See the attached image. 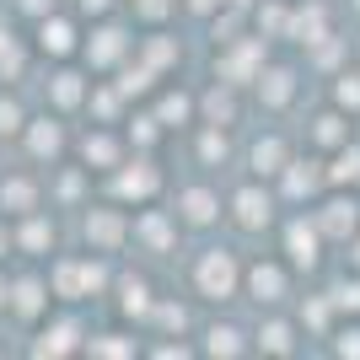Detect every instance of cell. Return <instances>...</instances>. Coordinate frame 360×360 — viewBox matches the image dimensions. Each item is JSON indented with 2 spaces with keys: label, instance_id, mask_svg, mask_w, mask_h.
Returning <instances> with one entry per match:
<instances>
[{
  "label": "cell",
  "instance_id": "cell-1",
  "mask_svg": "<svg viewBox=\"0 0 360 360\" xmlns=\"http://www.w3.org/2000/svg\"><path fill=\"white\" fill-rule=\"evenodd\" d=\"M194 285H199V296H205V301H231V296H237V285H242L237 253H231V248H205L199 264H194Z\"/></svg>",
  "mask_w": 360,
  "mask_h": 360
},
{
  "label": "cell",
  "instance_id": "cell-2",
  "mask_svg": "<svg viewBox=\"0 0 360 360\" xmlns=\"http://www.w3.org/2000/svg\"><path fill=\"white\" fill-rule=\"evenodd\" d=\"M54 296H65V301H81V296H97V290L108 285V274H103V264H81V258H65V264H54Z\"/></svg>",
  "mask_w": 360,
  "mask_h": 360
},
{
  "label": "cell",
  "instance_id": "cell-3",
  "mask_svg": "<svg viewBox=\"0 0 360 360\" xmlns=\"http://www.w3.org/2000/svg\"><path fill=\"white\" fill-rule=\"evenodd\" d=\"M312 221H317V231L328 242H349L360 231V199L355 194H333V199H323L312 210Z\"/></svg>",
  "mask_w": 360,
  "mask_h": 360
},
{
  "label": "cell",
  "instance_id": "cell-4",
  "mask_svg": "<svg viewBox=\"0 0 360 360\" xmlns=\"http://www.w3.org/2000/svg\"><path fill=\"white\" fill-rule=\"evenodd\" d=\"M231 221H237L242 231H269L274 226V194L258 188V183L237 188V194H231Z\"/></svg>",
  "mask_w": 360,
  "mask_h": 360
},
{
  "label": "cell",
  "instance_id": "cell-5",
  "mask_svg": "<svg viewBox=\"0 0 360 360\" xmlns=\"http://www.w3.org/2000/svg\"><path fill=\"white\" fill-rule=\"evenodd\" d=\"M323 231H317V221H307V215H301V221H290L285 226V253H290V269H307L312 274L317 264H323Z\"/></svg>",
  "mask_w": 360,
  "mask_h": 360
},
{
  "label": "cell",
  "instance_id": "cell-6",
  "mask_svg": "<svg viewBox=\"0 0 360 360\" xmlns=\"http://www.w3.org/2000/svg\"><path fill=\"white\" fill-rule=\"evenodd\" d=\"M113 194L146 205V199L162 194V172H156L150 162H119V172H113Z\"/></svg>",
  "mask_w": 360,
  "mask_h": 360
},
{
  "label": "cell",
  "instance_id": "cell-7",
  "mask_svg": "<svg viewBox=\"0 0 360 360\" xmlns=\"http://www.w3.org/2000/svg\"><path fill=\"white\" fill-rule=\"evenodd\" d=\"M242 280H248V296H253L258 307H280V301H285V290H290L285 269H280V264H264V258H258V264H248V269H242Z\"/></svg>",
  "mask_w": 360,
  "mask_h": 360
},
{
  "label": "cell",
  "instance_id": "cell-8",
  "mask_svg": "<svg viewBox=\"0 0 360 360\" xmlns=\"http://www.w3.org/2000/svg\"><path fill=\"white\" fill-rule=\"evenodd\" d=\"M129 237H135V226L124 221L119 210H91V215H86V242H91V253H113V248H124Z\"/></svg>",
  "mask_w": 360,
  "mask_h": 360
},
{
  "label": "cell",
  "instance_id": "cell-9",
  "mask_svg": "<svg viewBox=\"0 0 360 360\" xmlns=\"http://www.w3.org/2000/svg\"><path fill=\"white\" fill-rule=\"evenodd\" d=\"M178 221L183 226H215L221 221V194H215V188H183L178 194Z\"/></svg>",
  "mask_w": 360,
  "mask_h": 360
},
{
  "label": "cell",
  "instance_id": "cell-10",
  "mask_svg": "<svg viewBox=\"0 0 360 360\" xmlns=\"http://www.w3.org/2000/svg\"><path fill=\"white\" fill-rule=\"evenodd\" d=\"M290 97H296V70H285V65H264L258 70V103L264 108H290Z\"/></svg>",
  "mask_w": 360,
  "mask_h": 360
},
{
  "label": "cell",
  "instance_id": "cell-11",
  "mask_svg": "<svg viewBox=\"0 0 360 360\" xmlns=\"http://www.w3.org/2000/svg\"><path fill=\"white\" fill-rule=\"evenodd\" d=\"M75 349H86V333H81V323H54V328L38 333V345H32V355L38 360H60V355H75Z\"/></svg>",
  "mask_w": 360,
  "mask_h": 360
},
{
  "label": "cell",
  "instance_id": "cell-12",
  "mask_svg": "<svg viewBox=\"0 0 360 360\" xmlns=\"http://www.w3.org/2000/svg\"><path fill=\"white\" fill-rule=\"evenodd\" d=\"M248 167H253L258 178H280L290 167V146L280 135H264V140H253V150H248Z\"/></svg>",
  "mask_w": 360,
  "mask_h": 360
},
{
  "label": "cell",
  "instance_id": "cell-13",
  "mask_svg": "<svg viewBox=\"0 0 360 360\" xmlns=\"http://www.w3.org/2000/svg\"><path fill=\"white\" fill-rule=\"evenodd\" d=\"M38 49H44V54H54V60H70L75 54V27L70 22H65V16H38Z\"/></svg>",
  "mask_w": 360,
  "mask_h": 360
},
{
  "label": "cell",
  "instance_id": "cell-14",
  "mask_svg": "<svg viewBox=\"0 0 360 360\" xmlns=\"http://www.w3.org/2000/svg\"><path fill=\"white\" fill-rule=\"evenodd\" d=\"M124 49H129V38H124L119 27H97L86 44V65L91 70H113V65L124 60Z\"/></svg>",
  "mask_w": 360,
  "mask_h": 360
},
{
  "label": "cell",
  "instance_id": "cell-15",
  "mask_svg": "<svg viewBox=\"0 0 360 360\" xmlns=\"http://www.w3.org/2000/svg\"><path fill=\"white\" fill-rule=\"evenodd\" d=\"M258 70H264V38L242 44L237 54H226V60H221V75L231 81V86H242V81H258Z\"/></svg>",
  "mask_w": 360,
  "mask_h": 360
},
{
  "label": "cell",
  "instance_id": "cell-16",
  "mask_svg": "<svg viewBox=\"0 0 360 360\" xmlns=\"http://www.w3.org/2000/svg\"><path fill=\"white\" fill-rule=\"evenodd\" d=\"M280 178H285V199H312L317 188L328 183V167L323 162H290Z\"/></svg>",
  "mask_w": 360,
  "mask_h": 360
},
{
  "label": "cell",
  "instance_id": "cell-17",
  "mask_svg": "<svg viewBox=\"0 0 360 360\" xmlns=\"http://www.w3.org/2000/svg\"><path fill=\"white\" fill-rule=\"evenodd\" d=\"M49 296H54V285H44V280H16L11 285V312L32 323V317H44Z\"/></svg>",
  "mask_w": 360,
  "mask_h": 360
},
{
  "label": "cell",
  "instance_id": "cell-18",
  "mask_svg": "<svg viewBox=\"0 0 360 360\" xmlns=\"http://www.w3.org/2000/svg\"><path fill=\"white\" fill-rule=\"evenodd\" d=\"M199 108H205V124H215V129H231V124H237V97H231V81L210 86L205 97H199Z\"/></svg>",
  "mask_w": 360,
  "mask_h": 360
},
{
  "label": "cell",
  "instance_id": "cell-19",
  "mask_svg": "<svg viewBox=\"0 0 360 360\" xmlns=\"http://www.w3.org/2000/svg\"><path fill=\"white\" fill-rule=\"evenodd\" d=\"M0 210L32 215V210H38V183H32V178H0Z\"/></svg>",
  "mask_w": 360,
  "mask_h": 360
},
{
  "label": "cell",
  "instance_id": "cell-20",
  "mask_svg": "<svg viewBox=\"0 0 360 360\" xmlns=\"http://www.w3.org/2000/svg\"><path fill=\"white\" fill-rule=\"evenodd\" d=\"M27 150L38 156V162H54L65 150V129L54 119H38V124H27Z\"/></svg>",
  "mask_w": 360,
  "mask_h": 360
},
{
  "label": "cell",
  "instance_id": "cell-21",
  "mask_svg": "<svg viewBox=\"0 0 360 360\" xmlns=\"http://www.w3.org/2000/svg\"><path fill=\"white\" fill-rule=\"evenodd\" d=\"M253 339H258L253 349H264V355H296V328H290L285 317H269Z\"/></svg>",
  "mask_w": 360,
  "mask_h": 360
},
{
  "label": "cell",
  "instance_id": "cell-22",
  "mask_svg": "<svg viewBox=\"0 0 360 360\" xmlns=\"http://www.w3.org/2000/svg\"><path fill=\"white\" fill-rule=\"evenodd\" d=\"M312 146H323V150H339V146H349L345 108H333V113H317V119H312Z\"/></svg>",
  "mask_w": 360,
  "mask_h": 360
},
{
  "label": "cell",
  "instance_id": "cell-23",
  "mask_svg": "<svg viewBox=\"0 0 360 360\" xmlns=\"http://www.w3.org/2000/svg\"><path fill=\"white\" fill-rule=\"evenodd\" d=\"M81 156H86V167H97V172H113V167L124 162L119 140H113V135H103V129H97V135H86V140H81Z\"/></svg>",
  "mask_w": 360,
  "mask_h": 360
},
{
  "label": "cell",
  "instance_id": "cell-24",
  "mask_svg": "<svg viewBox=\"0 0 360 360\" xmlns=\"http://www.w3.org/2000/svg\"><path fill=\"white\" fill-rule=\"evenodd\" d=\"M172 231H178V226L167 221L162 210H146V215H140V221H135V237L146 242L150 253H167V248H172Z\"/></svg>",
  "mask_w": 360,
  "mask_h": 360
},
{
  "label": "cell",
  "instance_id": "cell-25",
  "mask_svg": "<svg viewBox=\"0 0 360 360\" xmlns=\"http://www.w3.org/2000/svg\"><path fill=\"white\" fill-rule=\"evenodd\" d=\"M328 183H333V188H349V183H360V146H355V140L333 150V162H328Z\"/></svg>",
  "mask_w": 360,
  "mask_h": 360
},
{
  "label": "cell",
  "instance_id": "cell-26",
  "mask_svg": "<svg viewBox=\"0 0 360 360\" xmlns=\"http://www.w3.org/2000/svg\"><path fill=\"white\" fill-rule=\"evenodd\" d=\"M205 355H248V339H242L237 323H215L205 333Z\"/></svg>",
  "mask_w": 360,
  "mask_h": 360
},
{
  "label": "cell",
  "instance_id": "cell-27",
  "mask_svg": "<svg viewBox=\"0 0 360 360\" xmlns=\"http://www.w3.org/2000/svg\"><path fill=\"white\" fill-rule=\"evenodd\" d=\"M86 355H103V360H129V355H140V345L129 339V333H91V339H86Z\"/></svg>",
  "mask_w": 360,
  "mask_h": 360
},
{
  "label": "cell",
  "instance_id": "cell-28",
  "mask_svg": "<svg viewBox=\"0 0 360 360\" xmlns=\"http://www.w3.org/2000/svg\"><path fill=\"white\" fill-rule=\"evenodd\" d=\"M16 248H22V253H44V248H54V221H44V215L32 210L27 226L16 231Z\"/></svg>",
  "mask_w": 360,
  "mask_h": 360
},
{
  "label": "cell",
  "instance_id": "cell-29",
  "mask_svg": "<svg viewBox=\"0 0 360 360\" xmlns=\"http://www.w3.org/2000/svg\"><path fill=\"white\" fill-rule=\"evenodd\" d=\"M156 301H150V285L146 280H124L119 285V312H129V317H146Z\"/></svg>",
  "mask_w": 360,
  "mask_h": 360
},
{
  "label": "cell",
  "instance_id": "cell-30",
  "mask_svg": "<svg viewBox=\"0 0 360 360\" xmlns=\"http://www.w3.org/2000/svg\"><path fill=\"white\" fill-rule=\"evenodd\" d=\"M333 108L360 113V70H339L333 75Z\"/></svg>",
  "mask_w": 360,
  "mask_h": 360
},
{
  "label": "cell",
  "instance_id": "cell-31",
  "mask_svg": "<svg viewBox=\"0 0 360 360\" xmlns=\"http://www.w3.org/2000/svg\"><path fill=\"white\" fill-rule=\"evenodd\" d=\"M49 91H54V108H75L81 97H86V86H81V75H75V70H60L54 81H49Z\"/></svg>",
  "mask_w": 360,
  "mask_h": 360
},
{
  "label": "cell",
  "instance_id": "cell-32",
  "mask_svg": "<svg viewBox=\"0 0 360 360\" xmlns=\"http://www.w3.org/2000/svg\"><path fill=\"white\" fill-rule=\"evenodd\" d=\"M194 119V97L188 91H167L162 97V124H188Z\"/></svg>",
  "mask_w": 360,
  "mask_h": 360
},
{
  "label": "cell",
  "instance_id": "cell-33",
  "mask_svg": "<svg viewBox=\"0 0 360 360\" xmlns=\"http://www.w3.org/2000/svg\"><path fill=\"white\" fill-rule=\"evenodd\" d=\"M333 312H339V307H333V296H312L307 307H301V323H307L312 333H323V328H328V317H333Z\"/></svg>",
  "mask_w": 360,
  "mask_h": 360
},
{
  "label": "cell",
  "instance_id": "cell-34",
  "mask_svg": "<svg viewBox=\"0 0 360 360\" xmlns=\"http://www.w3.org/2000/svg\"><path fill=\"white\" fill-rule=\"evenodd\" d=\"M178 60V49L167 44V38H150L146 44V70H162V65H172Z\"/></svg>",
  "mask_w": 360,
  "mask_h": 360
},
{
  "label": "cell",
  "instance_id": "cell-35",
  "mask_svg": "<svg viewBox=\"0 0 360 360\" xmlns=\"http://www.w3.org/2000/svg\"><path fill=\"white\" fill-rule=\"evenodd\" d=\"M333 307L339 312H360V280H339L333 285Z\"/></svg>",
  "mask_w": 360,
  "mask_h": 360
},
{
  "label": "cell",
  "instance_id": "cell-36",
  "mask_svg": "<svg viewBox=\"0 0 360 360\" xmlns=\"http://www.w3.org/2000/svg\"><path fill=\"white\" fill-rule=\"evenodd\" d=\"M27 129V119H22V108L11 103V97H0V135H22Z\"/></svg>",
  "mask_w": 360,
  "mask_h": 360
},
{
  "label": "cell",
  "instance_id": "cell-37",
  "mask_svg": "<svg viewBox=\"0 0 360 360\" xmlns=\"http://www.w3.org/2000/svg\"><path fill=\"white\" fill-rule=\"evenodd\" d=\"M172 6H178V0H135V16L140 22H167Z\"/></svg>",
  "mask_w": 360,
  "mask_h": 360
},
{
  "label": "cell",
  "instance_id": "cell-38",
  "mask_svg": "<svg viewBox=\"0 0 360 360\" xmlns=\"http://www.w3.org/2000/svg\"><path fill=\"white\" fill-rule=\"evenodd\" d=\"M199 156H205V162H226V135L215 129V124L205 129V140H199Z\"/></svg>",
  "mask_w": 360,
  "mask_h": 360
},
{
  "label": "cell",
  "instance_id": "cell-39",
  "mask_svg": "<svg viewBox=\"0 0 360 360\" xmlns=\"http://www.w3.org/2000/svg\"><path fill=\"white\" fill-rule=\"evenodd\" d=\"M150 75H156V70H146V65H140V70H124L119 91H124V97H140V91H150Z\"/></svg>",
  "mask_w": 360,
  "mask_h": 360
},
{
  "label": "cell",
  "instance_id": "cell-40",
  "mask_svg": "<svg viewBox=\"0 0 360 360\" xmlns=\"http://www.w3.org/2000/svg\"><path fill=\"white\" fill-rule=\"evenodd\" d=\"M333 355H360V323H349V328L333 333Z\"/></svg>",
  "mask_w": 360,
  "mask_h": 360
},
{
  "label": "cell",
  "instance_id": "cell-41",
  "mask_svg": "<svg viewBox=\"0 0 360 360\" xmlns=\"http://www.w3.org/2000/svg\"><path fill=\"white\" fill-rule=\"evenodd\" d=\"M0 75H22V49H16L11 38L0 44Z\"/></svg>",
  "mask_w": 360,
  "mask_h": 360
},
{
  "label": "cell",
  "instance_id": "cell-42",
  "mask_svg": "<svg viewBox=\"0 0 360 360\" xmlns=\"http://www.w3.org/2000/svg\"><path fill=\"white\" fill-rule=\"evenodd\" d=\"M156 124H162V119H150V113H146V119H135V124H129V140L150 146V140H156Z\"/></svg>",
  "mask_w": 360,
  "mask_h": 360
},
{
  "label": "cell",
  "instance_id": "cell-43",
  "mask_svg": "<svg viewBox=\"0 0 360 360\" xmlns=\"http://www.w3.org/2000/svg\"><path fill=\"white\" fill-rule=\"evenodd\" d=\"M156 317H162L167 328H183V323H188V317H183V307H156Z\"/></svg>",
  "mask_w": 360,
  "mask_h": 360
},
{
  "label": "cell",
  "instance_id": "cell-44",
  "mask_svg": "<svg viewBox=\"0 0 360 360\" xmlns=\"http://www.w3.org/2000/svg\"><path fill=\"white\" fill-rule=\"evenodd\" d=\"M16 6H22L27 16H49V11H54V0H16Z\"/></svg>",
  "mask_w": 360,
  "mask_h": 360
},
{
  "label": "cell",
  "instance_id": "cell-45",
  "mask_svg": "<svg viewBox=\"0 0 360 360\" xmlns=\"http://www.w3.org/2000/svg\"><path fill=\"white\" fill-rule=\"evenodd\" d=\"M108 6H113V0H81V11H86V16H103Z\"/></svg>",
  "mask_w": 360,
  "mask_h": 360
},
{
  "label": "cell",
  "instance_id": "cell-46",
  "mask_svg": "<svg viewBox=\"0 0 360 360\" xmlns=\"http://www.w3.org/2000/svg\"><path fill=\"white\" fill-rule=\"evenodd\" d=\"M6 307H11V280L0 274V312H6Z\"/></svg>",
  "mask_w": 360,
  "mask_h": 360
},
{
  "label": "cell",
  "instance_id": "cell-47",
  "mask_svg": "<svg viewBox=\"0 0 360 360\" xmlns=\"http://www.w3.org/2000/svg\"><path fill=\"white\" fill-rule=\"evenodd\" d=\"M349 264L360 269V231H355V248H349Z\"/></svg>",
  "mask_w": 360,
  "mask_h": 360
},
{
  "label": "cell",
  "instance_id": "cell-48",
  "mask_svg": "<svg viewBox=\"0 0 360 360\" xmlns=\"http://www.w3.org/2000/svg\"><path fill=\"white\" fill-rule=\"evenodd\" d=\"M0 248H6V237H0Z\"/></svg>",
  "mask_w": 360,
  "mask_h": 360
},
{
  "label": "cell",
  "instance_id": "cell-49",
  "mask_svg": "<svg viewBox=\"0 0 360 360\" xmlns=\"http://www.w3.org/2000/svg\"><path fill=\"white\" fill-rule=\"evenodd\" d=\"M355 11H360V0H355Z\"/></svg>",
  "mask_w": 360,
  "mask_h": 360
}]
</instances>
